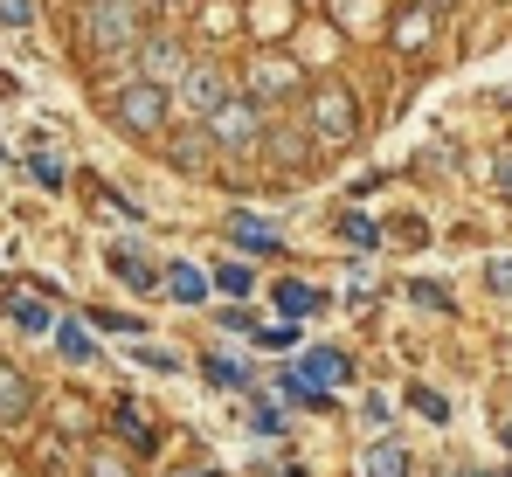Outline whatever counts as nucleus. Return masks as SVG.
I'll list each match as a JSON object with an SVG mask.
<instances>
[{
    "label": "nucleus",
    "instance_id": "16",
    "mask_svg": "<svg viewBox=\"0 0 512 477\" xmlns=\"http://www.w3.org/2000/svg\"><path fill=\"white\" fill-rule=\"evenodd\" d=\"M367 477H409V450L402 443H374L367 450Z\"/></svg>",
    "mask_w": 512,
    "mask_h": 477
},
{
    "label": "nucleus",
    "instance_id": "9",
    "mask_svg": "<svg viewBox=\"0 0 512 477\" xmlns=\"http://www.w3.org/2000/svg\"><path fill=\"white\" fill-rule=\"evenodd\" d=\"M28 408H35V388H28V374L0 360V422H21Z\"/></svg>",
    "mask_w": 512,
    "mask_h": 477
},
{
    "label": "nucleus",
    "instance_id": "35",
    "mask_svg": "<svg viewBox=\"0 0 512 477\" xmlns=\"http://www.w3.org/2000/svg\"><path fill=\"white\" fill-rule=\"evenodd\" d=\"M167 477H215V471H167Z\"/></svg>",
    "mask_w": 512,
    "mask_h": 477
},
{
    "label": "nucleus",
    "instance_id": "26",
    "mask_svg": "<svg viewBox=\"0 0 512 477\" xmlns=\"http://www.w3.org/2000/svg\"><path fill=\"white\" fill-rule=\"evenodd\" d=\"M28 173H35L42 187H63V159H56V153H35V159H28Z\"/></svg>",
    "mask_w": 512,
    "mask_h": 477
},
{
    "label": "nucleus",
    "instance_id": "30",
    "mask_svg": "<svg viewBox=\"0 0 512 477\" xmlns=\"http://www.w3.org/2000/svg\"><path fill=\"white\" fill-rule=\"evenodd\" d=\"M222 332H256V312L250 305H229V312H222Z\"/></svg>",
    "mask_w": 512,
    "mask_h": 477
},
{
    "label": "nucleus",
    "instance_id": "33",
    "mask_svg": "<svg viewBox=\"0 0 512 477\" xmlns=\"http://www.w3.org/2000/svg\"><path fill=\"white\" fill-rule=\"evenodd\" d=\"M256 429H263V436H277V429H284V422H277V408H270V401H256V415H250Z\"/></svg>",
    "mask_w": 512,
    "mask_h": 477
},
{
    "label": "nucleus",
    "instance_id": "3",
    "mask_svg": "<svg viewBox=\"0 0 512 477\" xmlns=\"http://www.w3.org/2000/svg\"><path fill=\"white\" fill-rule=\"evenodd\" d=\"M111 111H118V125H132V132H160V125H167V90H160V83H125V90L111 97Z\"/></svg>",
    "mask_w": 512,
    "mask_h": 477
},
{
    "label": "nucleus",
    "instance_id": "1",
    "mask_svg": "<svg viewBox=\"0 0 512 477\" xmlns=\"http://www.w3.org/2000/svg\"><path fill=\"white\" fill-rule=\"evenodd\" d=\"M84 42L97 56H132L146 42V7L139 0H90L84 7Z\"/></svg>",
    "mask_w": 512,
    "mask_h": 477
},
{
    "label": "nucleus",
    "instance_id": "14",
    "mask_svg": "<svg viewBox=\"0 0 512 477\" xmlns=\"http://www.w3.org/2000/svg\"><path fill=\"white\" fill-rule=\"evenodd\" d=\"M263 97H291V70L256 63V70H250V104H256V111H263Z\"/></svg>",
    "mask_w": 512,
    "mask_h": 477
},
{
    "label": "nucleus",
    "instance_id": "22",
    "mask_svg": "<svg viewBox=\"0 0 512 477\" xmlns=\"http://www.w3.org/2000/svg\"><path fill=\"white\" fill-rule=\"evenodd\" d=\"M340 236L353 242V249H374V242H381V229H374L367 215H346V222H340Z\"/></svg>",
    "mask_w": 512,
    "mask_h": 477
},
{
    "label": "nucleus",
    "instance_id": "28",
    "mask_svg": "<svg viewBox=\"0 0 512 477\" xmlns=\"http://www.w3.org/2000/svg\"><path fill=\"white\" fill-rule=\"evenodd\" d=\"M0 21H7V28H28V21H35V0H0Z\"/></svg>",
    "mask_w": 512,
    "mask_h": 477
},
{
    "label": "nucleus",
    "instance_id": "2",
    "mask_svg": "<svg viewBox=\"0 0 512 477\" xmlns=\"http://www.w3.org/2000/svg\"><path fill=\"white\" fill-rule=\"evenodd\" d=\"M256 139H263V111H256L250 97H229V104L208 111V146H222V153H250Z\"/></svg>",
    "mask_w": 512,
    "mask_h": 477
},
{
    "label": "nucleus",
    "instance_id": "10",
    "mask_svg": "<svg viewBox=\"0 0 512 477\" xmlns=\"http://www.w3.org/2000/svg\"><path fill=\"white\" fill-rule=\"evenodd\" d=\"M270 298H277V312L291 318V325H298V318H312V312H319V305H326V298H319L312 284H298V277H284V284H277Z\"/></svg>",
    "mask_w": 512,
    "mask_h": 477
},
{
    "label": "nucleus",
    "instance_id": "32",
    "mask_svg": "<svg viewBox=\"0 0 512 477\" xmlns=\"http://www.w3.org/2000/svg\"><path fill=\"white\" fill-rule=\"evenodd\" d=\"M90 477H132V471H125L111 450H97V457H90Z\"/></svg>",
    "mask_w": 512,
    "mask_h": 477
},
{
    "label": "nucleus",
    "instance_id": "36",
    "mask_svg": "<svg viewBox=\"0 0 512 477\" xmlns=\"http://www.w3.org/2000/svg\"><path fill=\"white\" fill-rule=\"evenodd\" d=\"M464 477H492V471H464Z\"/></svg>",
    "mask_w": 512,
    "mask_h": 477
},
{
    "label": "nucleus",
    "instance_id": "19",
    "mask_svg": "<svg viewBox=\"0 0 512 477\" xmlns=\"http://www.w3.org/2000/svg\"><path fill=\"white\" fill-rule=\"evenodd\" d=\"M111 422L125 429V443H132V450H153V429L139 422V408H132V401H118V415H111Z\"/></svg>",
    "mask_w": 512,
    "mask_h": 477
},
{
    "label": "nucleus",
    "instance_id": "6",
    "mask_svg": "<svg viewBox=\"0 0 512 477\" xmlns=\"http://www.w3.org/2000/svg\"><path fill=\"white\" fill-rule=\"evenodd\" d=\"M180 90H187V104H194V111H215V104H229V77H222L215 63H194V70L180 77Z\"/></svg>",
    "mask_w": 512,
    "mask_h": 477
},
{
    "label": "nucleus",
    "instance_id": "21",
    "mask_svg": "<svg viewBox=\"0 0 512 477\" xmlns=\"http://www.w3.org/2000/svg\"><path fill=\"white\" fill-rule=\"evenodd\" d=\"M409 408H416L423 422H450V401L436 395V388H409Z\"/></svg>",
    "mask_w": 512,
    "mask_h": 477
},
{
    "label": "nucleus",
    "instance_id": "17",
    "mask_svg": "<svg viewBox=\"0 0 512 477\" xmlns=\"http://www.w3.org/2000/svg\"><path fill=\"white\" fill-rule=\"evenodd\" d=\"M201 374H208L215 388H250V367H243V360H229V353H208V360H201Z\"/></svg>",
    "mask_w": 512,
    "mask_h": 477
},
{
    "label": "nucleus",
    "instance_id": "27",
    "mask_svg": "<svg viewBox=\"0 0 512 477\" xmlns=\"http://www.w3.org/2000/svg\"><path fill=\"white\" fill-rule=\"evenodd\" d=\"M90 325H97V332H125V339L139 332V318H125V312H90Z\"/></svg>",
    "mask_w": 512,
    "mask_h": 477
},
{
    "label": "nucleus",
    "instance_id": "23",
    "mask_svg": "<svg viewBox=\"0 0 512 477\" xmlns=\"http://www.w3.org/2000/svg\"><path fill=\"white\" fill-rule=\"evenodd\" d=\"M215 284H222L229 298H243V291H250L256 277H250V263H222V270H215Z\"/></svg>",
    "mask_w": 512,
    "mask_h": 477
},
{
    "label": "nucleus",
    "instance_id": "12",
    "mask_svg": "<svg viewBox=\"0 0 512 477\" xmlns=\"http://www.w3.org/2000/svg\"><path fill=\"white\" fill-rule=\"evenodd\" d=\"M111 270H118V277H125L132 291H153V284H160V270H153V263L139 256V249H111Z\"/></svg>",
    "mask_w": 512,
    "mask_h": 477
},
{
    "label": "nucleus",
    "instance_id": "15",
    "mask_svg": "<svg viewBox=\"0 0 512 477\" xmlns=\"http://www.w3.org/2000/svg\"><path fill=\"white\" fill-rule=\"evenodd\" d=\"M215 159V146H208V132H180L173 139V166H187V173H201Z\"/></svg>",
    "mask_w": 512,
    "mask_h": 477
},
{
    "label": "nucleus",
    "instance_id": "20",
    "mask_svg": "<svg viewBox=\"0 0 512 477\" xmlns=\"http://www.w3.org/2000/svg\"><path fill=\"white\" fill-rule=\"evenodd\" d=\"M256 346H263V353H291V346H298V325H291V318H284V325H256Z\"/></svg>",
    "mask_w": 512,
    "mask_h": 477
},
{
    "label": "nucleus",
    "instance_id": "4",
    "mask_svg": "<svg viewBox=\"0 0 512 477\" xmlns=\"http://www.w3.org/2000/svg\"><path fill=\"white\" fill-rule=\"evenodd\" d=\"M353 125H360L353 90H340V83H319V90H312V132H319V139H353Z\"/></svg>",
    "mask_w": 512,
    "mask_h": 477
},
{
    "label": "nucleus",
    "instance_id": "25",
    "mask_svg": "<svg viewBox=\"0 0 512 477\" xmlns=\"http://www.w3.org/2000/svg\"><path fill=\"white\" fill-rule=\"evenodd\" d=\"M14 325H21V332H49V312H42L35 298H14Z\"/></svg>",
    "mask_w": 512,
    "mask_h": 477
},
{
    "label": "nucleus",
    "instance_id": "34",
    "mask_svg": "<svg viewBox=\"0 0 512 477\" xmlns=\"http://www.w3.org/2000/svg\"><path fill=\"white\" fill-rule=\"evenodd\" d=\"M499 187H506V194H512V153L499 159Z\"/></svg>",
    "mask_w": 512,
    "mask_h": 477
},
{
    "label": "nucleus",
    "instance_id": "7",
    "mask_svg": "<svg viewBox=\"0 0 512 477\" xmlns=\"http://www.w3.org/2000/svg\"><path fill=\"white\" fill-rule=\"evenodd\" d=\"M229 242H243L250 256H263V249H284V229H277V222H263V215H243V208H236V215H229Z\"/></svg>",
    "mask_w": 512,
    "mask_h": 477
},
{
    "label": "nucleus",
    "instance_id": "13",
    "mask_svg": "<svg viewBox=\"0 0 512 477\" xmlns=\"http://www.w3.org/2000/svg\"><path fill=\"white\" fill-rule=\"evenodd\" d=\"M167 291H173V305H201V298H208V277H201L194 263H173V270H167Z\"/></svg>",
    "mask_w": 512,
    "mask_h": 477
},
{
    "label": "nucleus",
    "instance_id": "18",
    "mask_svg": "<svg viewBox=\"0 0 512 477\" xmlns=\"http://www.w3.org/2000/svg\"><path fill=\"white\" fill-rule=\"evenodd\" d=\"M277 395L298 401V408H326V395H319V388H312V381H305L298 367H284V374H277Z\"/></svg>",
    "mask_w": 512,
    "mask_h": 477
},
{
    "label": "nucleus",
    "instance_id": "29",
    "mask_svg": "<svg viewBox=\"0 0 512 477\" xmlns=\"http://www.w3.org/2000/svg\"><path fill=\"white\" fill-rule=\"evenodd\" d=\"M485 284H492L499 298H512V263H506V256H499V263H485Z\"/></svg>",
    "mask_w": 512,
    "mask_h": 477
},
{
    "label": "nucleus",
    "instance_id": "11",
    "mask_svg": "<svg viewBox=\"0 0 512 477\" xmlns=\"http://www.w3.org/2000/svg\"><path fill=\"white\" fill-rule=\"evenodd\" d=\"M56 353H63V360H77V367H84V360H97V346H90V325H84V318H63V325H56Z\"/></svg>",
    "mask_w": 512,
    "mask_h": 477
},
{
    "label": "nucleus",
    "instance_id": "24",
    "mask_svg": "<svg viewBox=\"0 0 512 477\" xmlns=\"http://www.w3.org/2000/svg\"><path fill=\"white\" fill-rule=\"evenodd\" d=\"M270 159H277V166H298V159H305V139H298V132H277V139H270Z\"/></svg>",
    "mask_w": 512,
    "mask_h": 477
},
{
    "label": "nucleus",
    "instance_id": "8",
    "mask_svg": "<svg viewBox=\"0 0 512 477\" xmlns=\"http://www.w3.org/2000/svg\"><path fill=\"white\" fill-rule=\"evenodd\" d=\"M298 374H305V381H312V388L326 395L333 381H346V374H353V360H346L340 346H319V353H305V367H298Z\"/></svg>",
    "mask_w": 512,
    "mask_h": 477
},
{
    "label": "nucleus",
    "instance_id": "5",
    "mask_svg": "<svg viewBox=\"0 0 512 477\" xmlns=\"http://www.w3.org/2000/svg\"><path fill=\"white\" fill-rule=\"evenodd\" d=\"M139 70H146L139 83H160V90H167L173 77H187V56H180L173 35H146V42H139Z\"/></svg>",
    "mask_w": 512,
    "mask_h": 477
},
{
    "label": "nucleus",
    "instance_id": "31",
    "mask_svg": "<svg viewBox=\"0 0 512 477\" xmlns=\"http://www.w3.org/2000/svg\"><path fill=\"white\" fill-rule=\"evenodd\" d=\"M409 298H416V305H429V312H443V305H450V291H443V284H416Z\"/></svg>",
    "mask_w": 512,
    "mask_h": 477
}]
</instances>
